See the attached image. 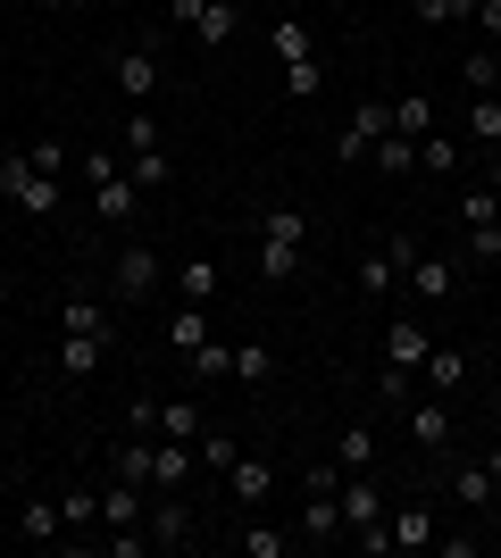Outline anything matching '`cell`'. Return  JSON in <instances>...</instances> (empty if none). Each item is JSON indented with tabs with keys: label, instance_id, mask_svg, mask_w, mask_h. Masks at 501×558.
<instances>
[{
	"label": "cell",
	"instance_id": "6da1fadb",
	"mask_svg": "<svg viewBox=\"0 0 501 558\" xmlns=\"http://www.w3.org/2000/svg\"><path fill=\"white\" fill-rule=\"evenodd\" d=\"M301 251H310V217L293 209V201H267L260 209V283H293L301 276Z\"/></svg>",
	"mask_w": 501,
	"mask_h": 558
},
{
	"label": "cell",
	"instance_id": "7a4b0ae2",
	"mask_svg": "<svg viewBox=\"0 0 501 558\" xmlns=\"http://www.w3.org/2000/svg\"><path fill=\"white\" fill-rule=\"evenodd\" d=\"M84 184H93V217L109 233H126L134 217H143V184L118 167V150H84Z\"/></svg>",
	"mask_w": 501,
	"mask_h": 558
},
{
	"label": "cell",
	"instance_id": "3957f363",
	"mask_svg": "<svg viewBox=\"0 0 501 558\" xmlns=\"http://www.w3.org/2000/svg\"><path fill=\"white\" fill-rule=\"evenodd\" d=\"M267 50L285 59V100H318L326 68H318V34L301 17H267Z\"/></svg>",
	"mask_w": 501,
	"mask_h": 558
},
{
	"label": "cell",
	"instance_id": "277c9868",
	"mask_svg": "<svg viewBox=\"0 0 501 558\" xmlns=\"http://www.w3.org/2000/svg\"><path fill=\"white\" fill-rule=\"evenodd\" d=\"M0 201L17 217H34V226H50V217H59V175H34V159L9 150V159H0Z\"/></svg>",
	"mask_w": 501,
	"mask_h": 558
},
{
	"label": "cell",
	"instance_id": "5b68a950",
	"mask_svg": "<svg viewBox=\"0 0 501 558\" xmlns=\"http://www.w3.org/2000/svg\"><path fill=\"white\" fill-rule=\"evenodd\" d=\"M167 25H184L201 50H226L242 34V9L235 0H167Z\"/></svg>",
	"mask_w": 501,
	"mask_h": 558
},
{
	"label": "cell",
	"instance_id": "8992f818",
	"mask_svg": "<svg viewBox=\"0 0 501 558\" xmlns=\"http://www.w3.org/2000/svg\"><path fill=\"white\" fill-rule=\"evenodd\" d=\"M334 500H343V542H359V534H377V525H384L377 466H368V475H343V484H334Z\"/></svg>",
	"mask_w": 501,
	"mask_h": 558
},
{
	"label": "cell",
	"instance_id": "52a82bcc",
	"mask_svg": "<svg viewBox=\"0 0 501 558\" xmlns=\"http://www.w3.org/2000/svg\"><path fill=\"white\" fill-rule=\"evenodd\" d=\"M384 125H393V117H384V100H359V109L343 117V134H334V159H343V167H359L368 150H377V134H384Z\"/></svg>",
	"mask_w": 501,
	"mask_h": 558
},
{
	"label": "cell",
	"instance_id": "ba28073f",
	"mask_svg": "<svg viewBox=\"0 0 501 558\" xmlns=\"http://www.w3.org/2000/svg\"><path fill=\"white\" fill-rule=\"evenodd\" d=\"M143 517H151V484H126V475L100 484V525H109V534H134Z\"/></svg>",
	"mask_w": 501,
	"mask_h": 558
},
{
	"label": "cell",
	"instance_id": "9c48e42d",
	"mask_svg": "<svg viewBox=\"0 0 501 558\" xmlns=\"http://www.w3.org/2000/svg\"><path fill=\"white\" fill-rule=\"evenodd\" d=\"M9 534H17V542H43V550H50V542L68 534V517H59V500H50V492H25L17 509H9Z\"/></svg>",
	"mask_w": 501,
	"mask_h": 558
},
{
	"label": "cell",
	"instance_id": "30bf717a",
	"mask_svg": "<svg viewBox=\"0 0 501 558\" xmlns=\"http://www.w3.org/2000/svg\"><path fill=\"white\" fill-rule=\"evenodd\" d=\"M427 350H434V333L418 326V317H393V326H384V375H418Z\"/></svg>",
	"mask_w": 501,
	"mask_h": 558
},
{
	"label": "cell",
	"instance_id": "8fae6325",
	"mask_svg": "<svg viewBox=\"0 0 501 558\" xmlns=\"http://www.w3.org/2000/svg\"><path fill=\"white\" fill-rule=\"evenodd\" d=\"M109 75H118L126 109H151V93H159V59H151L143 43H134V50H118V59H109Z\"/></svg>",
	"mask_w": 501,
	"mask_h": 558
},
{
	"label": "cell",
	"instance_id": "7c38bea8",
	"mask_svg": "<svg viewBox=\"0 0 501 558\" xmlns=\"http://www.w3.org/2000/svg\"><path fill=\"white\" fill-rule=\"evenodd\" d=\"M159 251H151V242H126L118 251V301H151V292H159Z\"/></svg>",
	"mask_w": 501,
	"mask_h": 558
},
{
	"label": "cell",
	"instance_id": "4fadbf2b",
	"mask_svg": "<svg viewBox=\"0 0 501 558\" xmlns=\"http://www.w3.org/2000/svg\"><path fill=\"white\" fill-rule=\"evenodd\" d=\"M452 500H460L468 517H485V509L501 500V475H493L485 459H452Z\"/></svg>",
	"mask_w": 501,
	"mask_h": 558
},
{
	"label": "cell",
	"instance_id": "5bb4252c",
	"mask_svg": "<svg viewBox=\"0 0 501 558\" xmlns=\"http://www.w3.org/2000/svg\"><path fill=\"white\" fill-rule=\"evenodd\" d=\"M402 276H409V292H418L427 308H443V301L460 292V267H452V258H434V251H418V258L402 267Z\"/></svg>",
	"mask_w": 501,
	"mask_h": 558
},
{
	"label": "cell",
	"instance_id": "9a60e30c",
	"mask_svg": "<svg viewBox=\"0 0 501 558\" xmlns=\"http://www.w3.org/2000/svg\"><path fill=\"white\" fill-rule=\"evenodd\" d=\"M143 534H151V550H184V542H192V517H184V500H176V492H151Z\"/></svg>",
	"mask_w": 501,
	"mask_h": 558
},
{
	"label": "cell",
	"instance_id": "2e32d148",
	"mask_svg": "<svg viewBox=\"0 0 501 558\" xmlns=\"http://www.w3.org/2000/svg\"><path fill=\"white\" fill-rule=\"evenodd\" d=\"M434 534H443V525H434L427 500H402V509L384 517V542H393V550H434Z\"/></svg>",
	"mask_w": 501,
	"mask_h": 558
},
{
	"label": "cell",
	"instance_id": "e0dca14e",
	"mask_svg": "<svg viewBox=\"0 0 501 558\" xmlns=\"http://www.w3.org/2000/svg\"><path fill=\"white\" fill-rule=\"evenodd\" d=\"M452 409H443V400H409V442L427 450V459H443V450H452Z\"/></svg>",
	"mask_w": 501,
	"mask_h": 558
},
{
	"label": "cell",
	"instance_id": "ac0fdd59",
	"mask_svg": "<svg viewBox=\"0 0 501 558\" xmlns=\"http://www.w3.org/2000/svg\"><path fill=\"white\" fill-rule=\"evenodd\" d=\"M301 542H343V500H334V484H310V500H301V525H293Z\"/></svg>",
	"mask_w": 501,
	"mask_h": 558
},
{
	"label": "cell",
	"instance_id": "d6986e66",
	"mask_svg": "<svg viewBox=\"0 0 501 558\" xmlns=\"http://www.w3.org/2000/svg\"><path fill=\"white\" fill-rule=\"evenodd\" d=\"M59 333H100V342H118V308L93 301V292H75V301H59Z\"/></svg>",
	"mask_w": 501,
	"mask_h": 558
},
{
	"label": "cell",
	"instance_id": "ffe728a7",
	"mask_svg": "<svg viewBox=\"0 0 501 558\" xmlns=\"http://www.w3.org/2000/svg\"><path fill=\"white\" fill-rule=\"evenodd\" d=\"M384 117H393V134H409V142H427L434 125H443L434 93H402V100H384Z\"/></svg>",
	"mask_w": 501,
	"mask_h": 558
},
{
	"label": "cell",
	"instance_id": "44dd1931",
	"mask_svg": "<svg viewBox=\"0 0 501 558\" xmlns=\"http://www.w3.org/2000/svg\"><path fill=\"white\" fill-rule=\"evenodd\" d=\"M334 466H343V475H368V466H377V425L368 417H351L334 434Z\"/></svg>",
	"mask_w": 501,
	"mask_h": 558
},
{
	"label": "cell",
	"instance_id": "7402d4cb",
	"mask_svg": "<svg viewBox=\"0 0 501 558\" xmlns=\"http://www.w3.org/2000/svg\"><path fill=\"white\" fill-rule=\"evenodd\" d=\"M100 359H109V342H100V333H59V375H68V384H84Z\"/></svg>",
	"mask_w": 501,
	"mask_h": 558
},
{
	"label": "cell",
	"instance_id": "603a6c76",
	"mask_svg": "<svg viewBox=\"0 0 501 558\" xmlns=\"http://www.w3.org/2000/svg\"><path fill=\"white\" fill-rule=\"evenodd\" d=\"M192 475V442H151V492H184Z\"/></svg>",
	"mask_w": 501,
	"mask_h": 558
},
{
	"label": "cell",
	"instance_id": "cb8c5ba5",
	"mask_svg": "<svg viewBox=\"0 0 501 558\" xmlns=\"http://www.w3.org/2000/svg\"><path fill=\"white\" fill-rule=\"evenodd\" d=\"M267 484H276V466H267V459H235V466H226V492H235L242 509H260Z\"/></svg>",
	"mask_w": 501,
	"mask_h": 558
},
{
	"label": "cell",
	"instance_id": "d4e9b609",
	"mask_svg": "<svg viewBox=\"0 0 501 558\" xmlns=\"http://www.w3.org/2000/svg\"><path fill=\"white\" fill-rule=\"evenodd\" d=\"M210 342V308H176V317H167V350H176V359H192V350Z\"/></svg>",
	"mask_w": 501,
	"mask_h": 558
},
{
	"label": "cell",
	"instance_id": "484cf974",
	"mask_svg": "<svg viewBox=\"0 0 501 558\" xmlns=\"http://www.w3.org/2000/svg\"><path fill=\"white\" fill-rule=\"evenodd\" d=\"M368 159H377V175H418V142H409V134H393V125H384V134H377V150H368Z\"/></svg>",
	"mask_w": 501,
	"mask_h": 558
},
{
	"label": "cell",
	"instance_id": "4316f807",
	"mask_svg": "<svg viewBox=\"0 0 501 558\" xmlns=\"http://www.w3.org/2000/svg\"><path fill=\"white\" fill-rule=\"evenodd\" d=\"M159 442H201V400H159Z\"/></svg>",
	"mask_w": 501,
	"mask_h": 558
},
{
	"label": "cell",
	"instance_id": "83f0119b",
	"mask_svg": "<svg viewBox=\"0 0 501 558\" xmlns=\"http://www.w3.org/2000/svg\"><path fill=\"white\" fill-rule=\"evenodd\" d=\"M109 475H126V484H151V434H126V442L109 450Z\"/></svg>",
	"mask_w": 501,
	"mask_h": 558
},
{
	"label": "cell",
	"instance_id": "f1b7e54d",
	"mask_svg": "<svg viewBox=\"0 0 501 558\" xmlns=\"http://www.w3.org/2000/svg\"><path fill=\"white\" fill-rule=\"evenodd\" d=\"M468 134L485 150H501V93H468Z\"/></svg>",
	"mask_w": 501,
	"mask_h": 558
},
{
	"label": "cell",
	"instance_id": "f546056e",
	"mask_svg": "<svg viewBox=\"0 0 501 558\" xmlns=\"http://www.w3.org/2000/svg\"><path fill=\"white\" fill-rule=\"evenodd\" d=\"M59 517H68V534L100 525V492H93V484H68V492H59Z\"/></svg>",
	"mask_w": 501,
	"mask_h": 558
},
{
	"label": "cell",
	"instance_id": "4dcf8cb0",
	"mask_svg": "<svg viewBox=\"0 0 501 558\" xmlns=\"http://www.w3.org/2000/svg\"><path fill=\"white\" fill-rule=\"evenodd\" d=\"M452 209H460V226H501V192L493 184H468Z\"/></svg>",
	"mask_w": 501,
	"mask_h": 558
},
{
	"label": "cell",
	"instance_id": "1f68e13d",
	"mask_svg": "<svg viewBox=\"0 0 501 558\" xmlns=\"http://www.w3.org/2000/svg\"><path fill=\"white\" fill-rule=\"evenodd\" d=\"M235 375L242 384H276V350L267 342H235Z\"/></svg>",
	"mask_w": 501,
	"mask_h": 558
},
{
	"label": "cell",
	"instance_id": "d6a6232c",
	"mask_svg": "<svg viewBox=\"0 0 501 558\" xmlns=\"http://www.w3.org/2000/svg\"><path fill=\"white\" fill-rule=\"evenodd\" d=\"M242 550H251V558H293V550H301V534H285V525H251Z\"/></svg>",
	"mask_w": 501,
	"mask_h": 558
},
{
	"label": "cell",
	"instance_id": "836d02e7",
	"mask_svg": "<svg viewBox=\"0 0 501 558\" xmlns=\"http://www.w3.org/2000/svg\"><path fill=\"white\" fill-rule=\"evenodd\" d=\"M393 276H402V267H393L384 251H368V258H359V301H384V292H393Z\"/></svg>",
	"mask_w": 501,
	"mask_h": 558
},
{
	"label": "cell",
	"instance_id": "e575fe53",
	"mask_svg": "<svg viewBox=\"0 0 501 558\" xmlns=\"http://www.w3.org/2000/svg\"><path fill=\"white\" fill-rule=\"evenodd\" d=\"M460 84H468V93H501V59L493 50H468V59H460Z\"/></svg>",
	"mask_w": 501,
	"mask_h": 558
},
{
	"label": "cell",
	"instance_id": "d590c367",
	"mask_svg": "<svg viewBox=\"0 0 501 558\" xmlns=\"http://www.w3.org/2000/svg\"><path fill=\"white\" fill-rule=\"evenodd\" d=\"M192 375H201V384H217V375H235V342H217V333H210V342L192 350Z\"/></svg>",
	"mask_w": 501,
	"mask_h": 558
},
{
	"label": "cell",
	"instance_id": "8d00e7d4",
	"mask_svg": "<svg viewBox=\"0 0 501 558\" xmlns=\"http://www.w3.org/2000/svg\"><path fill=\"white\" fill-rule=\"evenodd\" d=\"M192 459H201V466H217V475H226V466L242 459V442H235V434H210V425H201V442H192Z\"/></svg>",
	"mask_w": 501,
	"mask_h": 558
},
{
	"label": "cell",
	"instance_id": "74e56055",
	"mask_svg": "<svg viewBox=\"0 0 501 558\" xmlns=\"http://www.w3.org/2000/svg\"><path fill=\"white\" fill-rule=\"evenodd\" d=\"M217 283H226V276H217L210 258H184V301H192V308H210V301H217Z\"/></svg>",
	"mask_w": 501,
	"mask_h": 558
},
{
	"label": "cell",
	"instance_id": "f35d334b",
	"mask_svg": "<svg viewBox=\"0 0 501 558\" xmlns=\"http://www.w3.org/2000/svg\"><path fill=\"white\" fill-rule=\"evenodd\" d=\"M418 167H427V175H460V142L452 134H427V142H418Z\"/></svg>",
	"mask_w": 501,
	"mask_h": 558
},
{
	"label": "cell",
	"instance_id": "ab89813d",
	"mask_svg": "<svg viewBox=\"0 0 501 558\" xmlns=\"http://www.w3.org/2000/svg\"><path fill=\"white\" fill-rule=\"evenodd\" d=\"M427 375L443 392H460V384H468V359H460V350H427Z\"/></svg>",
	"mask_w": 501,
	"mask_h": 558
},
{
	"label": "cell",
	"instance_id": "60d3db41",
	"mask_svg": "<svg viewBox=\"0 0 501 558\" xmlns=\"http://www.w3.org/2000/svg\"><path fill=\"white\" fill-rule=\"evenodd\" d=\"M409 17H418V25H460V17H468V0H409Z\"/></svg>",
	"mask_w": 501,
	"mask_h": 558
},
{
	"label": "cell",
	"instance_id": "b9f144b4",
	"mask_svg": "<svg viewBox=\"0 0 501 558\" xmlns=\"http://www.w3.org/2000/svg\"><path fill=\"white\" fill-rule=\"evenodd\" d=\"M25 159H34V175H59V167H68V142H59V134H43L34 150H25Z\"/></svg>",
	"mask_w": 501,
	"mask_h": 558
},
{
	"label": "cell",
	"instance_id": "7bdbcfd3",
	"mask_svg": "<svg viewBox=\"0 0 501 558\" xmlns=\"http://www.w3.org/2000/svg\"><path fill=\"white\" fill-rule=\"evenodd\" d=\"M460 233H468V258H485V267L501 258V226H460Z\"/></svg>",
	"mask_w": 501,
	"mask_h": 558
},
{
	"label": "cell",
	"instance_id": "ee69618b",
	"mask_svg": "<svg viewBox=\"0 0 501 558\" xmlns=\"http://www.w3.org/2000/svg\"><path fill=\"white\" fill-rule=\"evenodd\" d=\"M468 17H477V34H493V43H501V0H468Z\"/></svg>",
	"mask_w": 501,
	"mask_h": 558
},
{
	"label": "cell",
	"instance_id": "f6af8a7d",
	"mask_svg": "<svg viewBox=\"0 0 501 558\" xmlns=\"http://www.w3.org/2000/svg\"><path fill=\"white\" fill-rule=\"evenodd\" d=\"M485 466H493V475H501V434H493V450H485Z\"/></svg>",
	"mask_w": 501,
	"mask_h": 558
},
{
	"label": "cell",
	"instance_id": "bcb514c9",
	"mask_svg": "<svg viewBox=\"0 0 501 558\" xmlns=\"http://www.w3.org/2000/svg\"><path fill=\"white\" fill-rule=\"evenodd\" d=\"M485 184H493V192H501V150H493V175H485Z\"/></svg>",
	"mask_w": 501,
	"mask_h": 558
},
{
	"label": "cell",
	"instance_id": "7dc6e473",
	"mask_svg": "<svg viewBox=\"0 0 501 558\" xmlns=\"http://www.w3.org/2000/svg\"><path fill=\"white\" fill-rule=\"evenodd\" d=\"M493 434H501V392H493Z\"/></svg>",
	"mask_w": 501,
	"mask_h": 558
},
{
	"label": "cell",
	"instance_id": "c3c4849f",
	"mask_svg": "<svg viewBox=\"0 0 501 558\" xmlns=\"http://www.w3.org/2000/svg\"><path fill=\"white\" fill-rule=\"evenodd\" d=\"M0 308H9V276H0Z\"/></svg>",
	"mask_w": 501,
	"mask_h": 558
},
{
	"label": "cell",
	"instance_id": "681fc988",
	"mask_svg": "<svg viewBox=\"0 0 501 558\" xmlns=\"http://www.w3.org/2000/svg\"><path fill=\"white\" fill-rule=\"evenodd\" d=\"M43 9H75V0H43Z\"/></svg>",
	"mask_w": 501,
	"mask_h": 558
}]
</instances>
